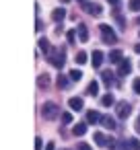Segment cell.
Here are the masks:
<instances>
[{"mask_svg": "<svg viewBox=\"0 0 140 150\" xmlns=\"http://www.w3.org/2000/svg\"><path fill=\"white\" fill-rule=\"evenodd\" d=\"M64 58H66V52L64 50H58V47H52V52L48 54V60H50V64L54 68H62L64 62H66Z\"/></svg>", "mask_w": 140, "mask_h": 150, "instance_id": "1", "label": "cell"}, {"mask_svg": "<svg viewBox=\"0 0 140 150\" xmlns=\"http://www.w3.org/2000/svg\"><path fill=\"white\" fill-rule=\"evenodd\" d=\"M58 113H60V107H58L56 103L48 101V103H43V105H41V115H43V119L52 121V119H56V117H58Z\"/></svg>", "mask_w": 140, "mask_h": 150, "instance_id": "2", "label": "cell"}, {"mask_svg": "<svg viewBox=\"0 0 140 150\" xmlns=\"http://www.w3.org/2000/svg\"><path fill=\"white\" fill-rule=\"evenodd\" d=\"M99 31H101V37H103L105 43H115L117 41V35L109 25H99Z\"/></svg>", "mask_w": 140, "mask_h": 150, "instance_id": "3", "label": "cell"}, {"mask_svg": "<svg viewBox=\"0 0 140 150\" xmlns=\"http://www.w3.org/2000/svg\"><path fill=\"white\" fill-rule=\"evenodd\" d=\"M115 107H117L115 113H117V117H122V119H126V117L132 113V107H130V103H126V101H119Z\"/></svg>", "mask_w": 140, "mask_h": 150, "instance_id": "4", "label": "cell"}, {"mask_svg": "<svg viewBox=\"0 0 140 150\" xmlns=\"http://www.w3.org/2000/svg\"><path fill=\"white\" fill-rule=\"evenodd\" d=\"M82 8L89 13V15H93V17H101L103 15V8H101V4H93V2H85L82 4Z\"/></svg>", "mask_w": 140, "mask_h": 150, "instance_id": "5", "label": "cell"}, {"mask_svg": "<svg viewBox=\"0 0 140 150\" xmlns=\"http://www.w3.org/2000/svg\"><path fill=\"white\" fill-rule=\"evenodd\" d=\"M132 72V64H130V60L126 58V60H122L119 64H117V76H128Z\"/></svg>", "mask_w": 140, "mask_h": 150, "instance_id": "6", "label": "cell"}, {"mask_svg": "<svg viewBox=\"0 0 140 150\" xmlns=\"http://www.w3.org/2000/svg\"><path fill=\"white\" fill-rule=\"evenodd\" d=\"M68 107H70L72 111H80V109L85 107V101H82L80 97H70V99H68Z\"/></svg>", "mask_w": 140, "mask_h": 150, "instance_id": "7", "label": "cell"}, {"mask_svg": "<svg viewBox=\"0 0 140 150\" xmlns=\"http://www.w3.org/2000/svg\"><path fill=\"white\" fill-rule=\"evenodd\" d=\"M76 33H78V39H80L82 43H87V41H89V27H87L85 23H80V25L76 27Z\"/></svg>", "mask_w": 140, "mask_h": 150, "instance_id": "8", "label": "cell"}, {"mask_svg": "<svg viewBox=\"0 0 140 150\" xmlns=\"http://www.w3.org/2000/svg\"><path fill=\"white\" fill-rule=\"evenodd\" d=\"M122 60H124L122 50H113V52H109V62H111V64H119Z\"/></svg>", "mask_w": 140, "mask_h": 150, "instance_id": "9", "label": "cell"}, {"mask_svg": "<svg viewBox=\"0 0 140 150\" xmlns=\"http://www.w3.org/2000/svg\"><path fill=\"white\" fill-rule=\"evenodd\" d=\"M103 52H99V50H95L93 52V68H101V64H103Z\"/></svg>", "mask_w": 140, "mask_h": 150, "instance_id": "10", "label": "cell"}, {"mask_svg": "<svg viewBox=\"0 0 140 150\" xmlns=\"http://www.w3.org/2000/svg\"><path fill=\"white\" fill-rule=\"evenodd\" d=\"M101 123H103V127H107V129H115V127H117V125H115V119L109 117V115H101Z\"/></svg>", "mask_w": 140, "mask_h": 150, "instance_id": "11", "label": "cell"}, {"mask_svg": "<svg viewBox=\"0 0 140 150\" xmlns=\"http://www.w3.org/2000/svg\"><path fill=\"white\" fill-rule=\"evenodd\" d=\"M101 82H103L105 86H111V84H113V74H111L109 70L101 72Z\"/></svg>", "mask_w": 140, "mask_h": 150, "instance_id": "12", "label": "cell"}, {"mask_svg": "<svg viewBox=\"0 0 140 150\" xmlns=\"http://www.w3.org/2000/svg\"><path fill=\"white\" fill-rule=\"evenodd\" d=\"M97 93H99V82H97V80H91V82H89V86H87V95L95 97Z\"/></svg>", "mask_w": 140, "mask_h": 150, "instance_id": "13", "label": "cell"}, {"mask_svg": "<svg viewBox=\"0 0 140 150\" xmlns=\"http://www.w3.org/2000/svg\"><path fill=\"white\" fill-rule=\"evenodd\" d=\"M64 17H66V11H64V8H56V11L52 13V19H54L56 23H60Z\"/></svg>", "mask_w": 140, "mask_h": 150, "instance_id": "14", "label": "cell"}, {"mask_svg": "<svg viewBox=\"0 0 140 150\" xmlns=\"http://www.w3.org/2000/svg\"><path fill=\"white\" fill-rule=\"evenodd\" d=\"M97 121H101V115L97 111H89L87 113V123H97Z\"/></svg>", "mask_w": 140, "mask_h": 150, "instance_id": "15", "label": "cell"}, {"mask_svg": "<svg viewBox=\"0 0 140 150\" xmlns=\"http://www.w3.org/2000/svg\"><path fill=\"white\" fill-rule=\"evenodd\" d=\"M72 132H74V136H85L87 134V123H76L72 127Z\"/></svg>", "mask_w": 140, "mask_h": 150, "instance_id": "16", "label": "cell"}, {"mask_svg": "<svg viewBox=\"0 0 140 150\" xmlns=\"http://www.w3.org/2000/svg\"><path fill=\"white\" fill-rule=\"evenodd\" d=\"M93 138H95V142H97L99 146H107V138H105L101 132H95V134H93Z\"/></svg>", "mask_w": 140, "mask_h": 150, "instance_id": "17", "label": "cell"}, {"mask_svg": "<svg viewBox=\"0 0 140 150\" xmlns=\"http://www.w3.org/2000/svg\"><path fill=\"white\" fill-rule=\"evenodd\" d=\"M37 84H39L41 88H45V86L50 84V76H48V74H39V78H37Z\"/></svg>", "mask_w": 140, "mask_h": 150, "instance_id": "18", "label": "cell"}, {"mask_svg": "<svg viewBox=\"0 0 140 150\" xmlns=\"http://www.w3.org/2000/svg\"><path fill=\"white\" fill-rule=\"evenodd\" d=\"M37 43H39V50H43L45 54H50V52H52V47H50V41H48V39H39Z\"/></svg>", "mask_w": 140, "mask_h": 150, "instance_id": "19", "label": "cell"}, {"mask_svg": "<svg viewBox=\"0 0 140 150\" xmlns=\"http://www.w3.org/2000/svg\"><path fill=\"white\" fill-rule=\"evenodd\" d=\"M68 76H70V80H74V82H78V80L82 78V72L74 68V70H70V74H68Z\"/></svg>", "mask_w": 140, "mask_h": 150, "instance_id": "20", "label": "cell"}, {"mask_svg": "<svg viewBox=\"0 0 140 150\" xmlns=\"http://www.w3.org/2000/svg\"><path fill=\"white\" fill-rule=\"evenodd\" d=\"M113 103H115V99H113L111 95H105V97L101 99V105H103V107H111Z\"/></svg>", "mask_w": 140, "mask_h": 150, "instance_id": "21", "label": "cell"}, {"mask_svg": "<svg viewBox=\"0 0 140 150\" xmlns=\"http://www.w3.org/2000/svg\"><path fill=\"white\" fill-rule=\"evenodd\" d=\"M87 62H89V60H87V52H78V54H76V64L82 66V64H87Z\"/></svg>", "mask_w": 140, "mask_h": 150, "instance_id": "22", "label": "cell"}, {"mask_svg": "<svg viewBox=\"0 0 140 150\" xmlns=\"http://www.w3.org/2000/svg\"><path fill=\"white\" fill-rule=\"evenodd\" d=\"M56 84H58L60 88H66V86H68V78L60 74V76H58V80H56Z\"/></svg>", "mask_w": 140, "mask_h": 150, "instance_id": "23", "label": "cell"}, {"mask_svg": "<svg viewBox=\"0 0 140 150\" xmlns=\"http://www.w3.org/2000/svg\"><path fill=\"white\" fill-rule=\"evenodd\" d=\"M128 8H130V11H140V0H130V2H128Z\"/></svg>", "mask_w": 140, "mask_h": 150, "instance_id": "24", "label": "cell"}, {"mask_svg": "<svg viewBox=\"0 0 140 150\" xmlns=\"http://www.w3.org/2000/svg\"><path fill=\"white\" fill-rule=\"evenodd\" d=\"M130 142V148L132 150H140V140L138 138H132V140H128Z\"/></svg>", "mask_w": 140, "mask_h": 150, "instance_id": "25", "label": "cell"}, {"mask_svg": "<svg viewBox=\"0 0 140 150\" xmlns=\"http://www.w3.org/2000/svg\"><path fill=\"white\" fill-rule=\"evenodd\" d=\"M115 21H117V23H119V27L126 31V21H124V17H122L119 13H115Z\"/></svg>", "mask_w": 140, "mask_h": 150, "instance_id": "26", "label": "cell"}, {"mask_svg": "<svg viewBox=\"0 0 140 150\" xmlns=\"http://www.w3.org/2000/svg\"><path fill=\"white\" fill-rule=\"evenodd\" d=\"M66 39H68V43H74V39H76V31H68V33H66Z\"/></svg>", "mask_w": 140, "mask_h": 150, "instance_id": "27", "label": "cell"}, {"mask_svg": "<svg viewBox=\"0 0 140 150\" xmlns=\"http://www.w3.org/2000/svg\"><path fill=\"white\" fill-rule=\"evenodd\" d=\"M132 88H134V93H136V95H140V78H136V80L132 82Z\"/></svg>", "mask_w": 140, "mask_h": 150, "instance_id": "28", "label": "cell"}, {"mask_svg": "<svg viewBox=\"0 0 140 150\" xmlns=\"http://www.w3.org/2000/svg\"><path fill=\"white\" fill-rule=\"evenodd\" d=\"M62 121L64 123H72V113H62Z\"/></svg>", "mask_w": 140, "mask_h": 150, "instance_id": "29", "label": "cell"}, {"mask_svg": "<svg viewBox=\"0 0 140 150\" xmlns=\"http://www.w3.org/2000/svg\"><path fill=\"white\" fill-rule=\"evenodd\" d=\"M41 146H43V140L41 138H35V150H41Z\"/></svg>", "mask_w": 140, "mask_h": 150, "instance_id": "30", "label": "cell"}, {"mask_svg": "<svg viewBox=\"0 0 140 150\" xmlns=\"http://www.w3.org/2000/svg\"><path fill=\"white\" fill-rule=\"evenodd\" d=\"M78 150H93V148H91L87 142H80V144H78Z\"/></svg>", "mask_w": 140, "mask_h": 150, "instance_id": "31", "label": "cell"}, {"mask_svg": "<svg viewBox=\"0 0 140 150\" xmlns=\"http://www.w3.org/2000/svg\"><path fill=\"white\" fill-rule=\"evenodd\" d=\"M107 146L113 150V148H115V140H113V138H107Z\"/></svg>", "mask_w": 140, "mask_h": 150, "instance_id": "32", "label": "cell"}, {"mask_svg": "<svg viewBox=\"0 0 140 150\" xmlns=\"http://www.w3.org/2000/svg\"><path fill=\"white\" fill-rule=\"evenodd\" d=\"M119 150H132V148H130V142H128V144L122 142V144H119Z\"/></svg>", "mask_w": 140, "mask_h": 150, "instance_id": "33", "label": "cell"}, {"mask_svg": "<svg viewBox=\"0 0 140 150\" xmlns=\"http://www.w3.org/2000/svg\"><path fill=\"white\" fill-rule=\"evenodd\" d=\"M45 150H56V144H54V142H48V148H45Z\"/></svg>", "mask_w": 140, "mask_h": 150, "instance_id": "34", "label": "cell"}, {"mask_svg": "<svg viewBox=\"0 0 140 150\" xmlns=\"http://www.w3.org/2000/svg\"><path fill=\"white\" fill-rule=\"evenodd\" d=\"M35 29H37V31H41V29H43V23H41L39 19H37V27H35Z\"/></svg>", "mask_w": 140, "mask_h": 150, "instance_id": "35", "label": "cell"}, {"mask_svg": "<svg viewBox=\"0 0 140 150\" xmlns=\"http://www.w3.org/2000/svg\"><path fill=\"white\" fill-rule=\"evenodd\" d=\"M107 2H109V4H113V6H117V4H119V0H107Z\"/></svg>", "mask_w": 140, "mask_h": 150, "instance_id": "36", "label": "cell"}, {"mask_svg": "<svg viewBox=\"0 0 140 150\" xmlns=\"http://www.w3.org/2000/svg\"><path fill=\"white\" fill-rule=\"evenodd\" d=\"M134 52H136V54H140V43H136V45H134Z\"/></svg>", "mask_w": 140, "mask_h": 150, "instance_id": "37", "label": "cell"}, {"mask_svg": "<svg viewBox=\"0 0 140 150\" xmlns=\"http://www.w3.org/2000/svg\"><path fill=\"white\" fill-rule=\"evenodd\" d=\"M136 132L140 134V117H138V121H136Z\"/></svg>", "mask_w": 140, "mask_h": 150, "instance_id": "38", "label": "cell"}, {"mask_svg": "<svg viewBox=\"0 0 140 150\" xmlns=\"http://www.w3.org/2000/svg\"><path fill=\"white\" fill-rule=\"evenodd\" d=\"M62 2H70V0H62Z\"/></svg>", "mask_w": 140, "mask_h": 150, "instance_id": "39", "label": "cell"}, {"mask_svg": "<svg viewBox=\"0 0 140 150\" xmlns=\"http://www.w3.org/2000/svg\"><path fill=\"white\" fill-rule=\"evenodd\" d=\"M80 2H82V4H85V2H87V0H80Z\"/></svg>", "mask_w": 140, "mask_h": 150, "instance_id": "40", "label": "cell"}, {"mask_svg": "<svg viewBox=\"0 0 140 150\" xmlns=\"http://www.w3.org/2000/svg\"><path fill=\"white\" fill-rule=\"evenodd\" d=\"M138 23H140V19H138Z\"/></svg>", "mask_w": 140, "mask_h": 150, "instance_id": "41", "label": "cell"}, {"mask_svg": "<svg viewBox=\"0 0 140 150\" xmlns=\"http://www.w3.org/2000/svg\"><path fill=\"white\" fill-rule=\"evenodd\" d=\"M138 35H140V33H138Z\"/></svg>", "mask_w": 140, "mask_h": 150, "instance_id": "42", "label": "cell"}]
</instances>
